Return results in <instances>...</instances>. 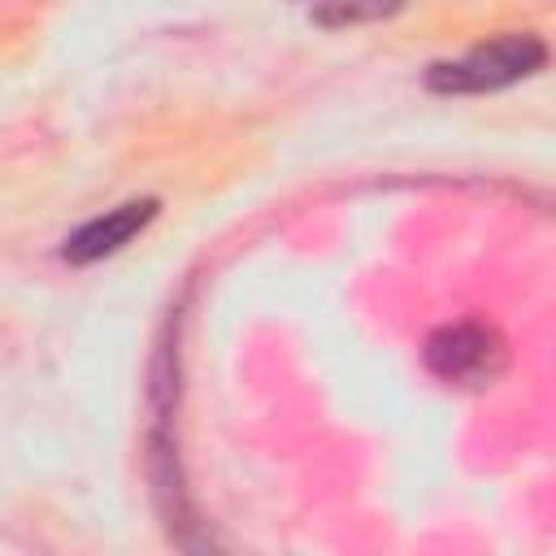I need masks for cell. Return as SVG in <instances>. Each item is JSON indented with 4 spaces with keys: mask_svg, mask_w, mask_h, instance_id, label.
Listing matches in <instances>:
<instances>
[{
    "mask_svg": "<svg viewBox=\"0 0 556 556\" xmlns=\"http://www.w3.org/2000/svg\"><path fill=\"white\" fill-rule=\"evenodd\" d=\"M421 356H426V369L447 387H491L508 365V348H504L500 330L486 321L439 326L426 339Z\"/></svg>",
    "mask_w": 556,
    "mask_h": 556,
    "instance_id": "cell-2",
    "label": "cell"
},
{
    "mask_svg": "<svg viewBox=\"0 0 556 556\" xmlns=\"http://www.w3.org/2000/svg\"><path fill=\"white\" fill-rule=\"evenodd\" d=\"M547 61V48L539 35H500L491 43H478L473 52H465L460 61H439L430 65L426 83L434 91H500L517 78H530L539 65Z\"/></svg>",
    "mask_w": 556,
    "mask_h": 556,
    "instance_id": "cell-1",
    "label": "cell"
},
{
    "mask_svg": "<svg viewBox=\"0 0 556 556\" xmlns=\"http://www.w3.org/2000/svg\"><path fill=\"white\" fill-rule=\"evenodd\" d=\"M152 217H156V200L117 204V208L91 217L87 226H78V230L65 239V261H70V265H91V261H100V256H113V252L126 248Z\"/></svg>",
    "mask_w": 556,
    "mask_h": 556,
    "instance_id": "cell-3",
    "label": "cell"
}]
</instances>
